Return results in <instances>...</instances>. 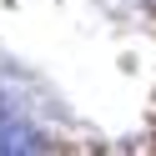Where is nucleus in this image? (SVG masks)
Listing matches in <instances>:
<instances>
[{"label":"nucleus","mask_w":156,"mask_h":156,"mask_svg":"<svg viewBox=\"0 0 156 156\" xmlns=\"http://www.w3.org/2000/svg\"><path fill=\"white\" fill-rule=\"evenodd\" d=\"M25 151H41V136L30 126H0V156H25Z\"/></svg>","instance_id":"1"}]
</instances>
